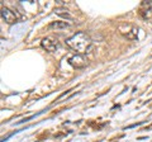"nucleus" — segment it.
<instances>
[{
    "label": "nucleus",
    "mask_w": 152,
    "mask_h": 142,
    "mask_svg": "<svg viewBox=\"0 0 152 142\" xmlns=\"http://www.w3.org/2000/svg\"><path fill=\"white\" fill-rule=\"evenodd\" d=\"M70 23L67 22H52L50 24V28L52 29H66V28H70Z\"/></svg>",
    "instance_id": "6e6552de"
},
{
    "label": "nucleus",
    "mask_w": 152,
    "mask_h": 142,
    "mask_svg": "<svg viewBox=\"0 0 152 142\" xmlns=\"http://www.w3.org/2000/svg\"><path fill=\"white\" fill-rule=\"evenodd\" d=\"M1 18L7 24H14L18 22V17L15 15V13L10 10L9 8H1Z\"/></svg>",
    "instance_id": "423d86ee"
},
{
    "label": "nucleus",
    "mask_w": 152,
    "mask_h": 142,
    "mask_svg": "<svg viewBox=\"0 0 152 142\" xmlns=\"http://www.w3.org/2000/svg\"><path fill=\"white\" fill-rule=\"evenodd\" d=\"M118 32L128 41H137L138 40L140 28L134 24H132V23L124 22V23H121V24L118 26Z\"/></svg>",
    "instance_id": "f03ea898"
},
{
    "label": "nucleus",
    "mask_w": 152,
    "mask_h": 142,
    "mask_svg": "<svg viewBox=\"0 0 152 142\" xmlns=\"http://www.w3.org/2000/svg\"><path fill=\"white\" fill-rule=\"evenodd\" d=\"M55 14H57L58 17L64 18L66 20H74V17L70 14V12L67 10L66 8H62V7H58V8H55Z\"/></svg>",
    "instance_id": "0eeeda50"
},
{
    "label": "nucleus",
    "mask_w": 152,
    "mask_h": 142,
    "mask_svg": "<svg viewBox=\"0 0 152 142\" xmlns=\"http://www.w3.org/2000/svg\"><path fill=\"white\" fill-rule=\"evenodd\" d=\"M66 45L71 50H74L76 53L84 55L90 52L93 47V41L89 37V34H86L85 32H76L75 34H72L70 38L66 40Z\"/></svg>",
    "instance_id": "f257e3e1"
},
{
    "label": "nucleus",
    "mask_w": 152,
    "mask_h": 142,
    "mask_svg": "<svg viewBox=\"0 0 152 142\" xmlns=\"http://www.w3.org/2000/svg\"><path fill=\"white\" fill-rule=\"evenodd\" d=\"M41 46H42V48L46 50L47 52H56L57 50L60 48V42L57 41L56 38H53V37H45L43 40L41 41Z\"/></svg>",
    "instance_id": "7ed1b4c3"
},
{
    "label": "nucleus",
    "mask_w": 152,
    "mask_h": 142,
    "mask_svg": "<svg viewBox=\"0 0 152 142\" xmlns=\"http://www.w3.org/2000/svg\"><path fill=\"white\" fill-rule=\"evenodd\" d=\"M69 64L75 69H83L85 65H86V60L84 59L83 55L79 53H74L69 57Z\"/></svg>",
    "instance_id": "39448f33"
},
{
    "label": "nucleus",
    "mask_w": 152,
    "mask_h": 142,
    "mask_svg": "<svg viewBox=\"0 0 152 142\" xmlns=\"http://www.w3.org/2000/svg\"><path fill=\"white\" fill-rule=\"evenodd\" d=\"M140 15L145 20H152V1H143L140 8Z\"/></svg>",
    "instance_id": "20e7f679"
}]
</instances>
